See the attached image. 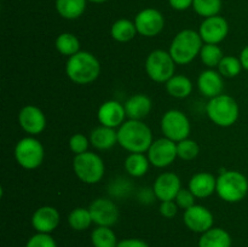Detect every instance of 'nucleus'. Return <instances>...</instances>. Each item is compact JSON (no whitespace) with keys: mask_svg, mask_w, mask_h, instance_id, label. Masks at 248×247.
Instances as JSON below:
<instances>
[{"mask_svg":"<svg viewBox=\"0 0 248 247\" xmlns=\"http://www.w3.org/2000/svg\"><path fill=\"white\" fill-rule=\"evenodd\" d=\"M229 33V23L224 17L213 16L205 18L200 24L199 34L202 39L203 44H216L218 45L225 40Z\"/></svg>","mask_w":248,"mask_h":247,"instance_id":"13","label":"nucleus"},{"mask_svg":"<svg viewBox=\"0 0 248 247\" xmlns=\"http://www.w3.org/2000/svg\"><path fill=\"white\" fill-rule=\"evenodd\" d=\"M61 222L60 212L53 206H43L34 211L31 216V225L36 232L51 234L58 228Z\"/></svg>","mask_w":248,"mask_h":247,"instance_id":"17","label":"nucleus"},{"mask_svg":"<svg viewBox=\"0 0 248 247\" xmlns=\"http://www.w3.org/2000/svg\"><path fill=\"white\" fill-rule=\"evenodd\" d=\"M161 131L164 137L178 143L189 138L191 131L190 121L183 111L178 109L167 110L161 118Z\"/></svg>","mask_w":248,"mask_h":247,"instance_id":"9","label":"nucleus"},{"mask_svg":"<svg viewBox=\"0 0 248 247\" xmlns=\"http://www.w3.org/2000/svg\"><path fill=\"white\" fill-rule=\"evenodd\" d=\"M45 150L43 144L34 136H28L17 142L15 147V159L26 170H35L43 164Z\"/></svg>","mask_w":248,"mask_h":247,"instance_id":"8","label":"nucleus"},{"mask_svg":"<svg viewBox=\"0 0 248 247\" xmlns=\"http://www.w3.org/2000/svg\"><path fill=\"white\" fill-rule=\"evenodd\" d=\"M56 50L68 58L74 56L80 51V41L77 35L72 33H62L57 36L55 41Z\"/></svg>","mask_w":248,"mask_h":247,"instance_id":"28","label":"nucleus"},{"mask_svg":"<svg viewBox=\"0 0 248 247\" xmlns=\"http://www.w3.org/2000/svg\"><path fill=\"white\" fill-rule=\"evenodd\" d=\"M216 193L225 202H240L248 194L247 177L242 172L235 170L224 171L217 178Z\"/></svg>","mask_w":248,"mask_h":247,"instance_id":"4","label":"nucleus"},{"mask_svg":"<svg viewBox=\"0 0 248 247\" xmlns=\"http://www.w3.org/2000/svg\"><path fill=\"white\" fill-rule=\"evenodd\" d=\"M202 46L203 41L199 31L183 29L173 38L169 52L176 64L186 65L193 62L200 55Z\"/></svg>","mask_w":248,"mask_h":247,"instance_id":"3","label":"nucleus"},{"mask_svg":"<svg viewBox=\"0 0 248 247\" xmlns=\"http://www.w3.org/2000/svg\"><path fill=\"white\" fill-rule=\"evenodd\" d=\"M154 198H156V196H155V193L153 189H142L140 191V194H138V199L143 203H152Z\"/></svg>","mask_w":248,"mask_h":247,"instance_id":"42","label":"nucleus"},{"mask_svg":"<svg viewBox=\"0 0 248 247\" xmlns=\"http://www.w3.org/2000/svg\"><path fill=\"white\" fill-rule=\"evenodd\" d=\"M195 196H194V194L191 193L189 189H184L182 188L181 190H179V193L177 194L176 199H174V201H176V203L178 205L179 208H182V210H188V208H190L191 206L195 205Z\"/></svg>","mask_w":248,"mask_h":247,"instance_id":"37","label":"nucleus"},{"mask_svg":"<svg viewBox=\"0 0 248 247\" xmlns=\"http://www.w3.org/2000/svg\"><path fill=\"white\" fill-rule=\"evenodd\" d=\"M182 189L181 178L173 172H164L155 179L153 190L160 201L174 200Z\"/></svg>","mask_w":248,"mask_h":247,"instance_id":"18","label":"nucleus"},{"mask_svg":"<svg viewBox=\"0 0 248 247\" xmlns=\"http://www.w3.org/2000/svg\"><path fill=\"white\" fill-rule=\"evenodd\" d=\"M145 72L153 81L166 84L174 75L176 62L169 51L154 50L145 60Z\"/></svg>","mask_w":248,"mask_h":247,"instance_id":"7","label":"nucleus"},{"mask_svg":"<svg viewBox=\"0 0 248 247\" xmlns=\"http://www.w3.org/2000/svg\"><path fill=\"white\" fill-rule=\"evenodd\" d=\"M150 165L157 169H165L174 162L178 157L177 154V143L166 137L155 139L147 152Z\"/></svg>","mask_w":248,"mask_h":247,"instance_id":"10","label":"nucleus"},{"mask_svg":"<svg viewBox=\"0 0 248 247\" xmlns=\"http://www.w3.org/2000/svg\"><path fill=\"white\" fill-rule=\"evenodd\" d=\"M199 153H200V147L196 140L186 138V139L177 143V154H178L179 159L184 160V161H191V160L196 159Z\"/></svg>","mask_w":248,"mask_h":247,"instance_id":"34","label":"nucleus"},{"mask_svg":"<svg viewBox=\"0 0 248 247\" xmlns=\"http://www.w3.org/2000/svg\"><path fill=\"white\" fill-rule=\"evenodd\" d=\"M126 115L130 120H140L147 118L153 108L152 99L144 93H136L128 97L127 101L124 103Z\"/></svg>","mask_w":248,"mask_h":247,"instance_id":"21","label":"nucleus"},{"mask_svg":"<svg viewBox=\"0 0 248 247\" xmlns=\"http://www.w3.org/2000/svg\"><path fill=\"white\" fill-rule=\"evenodd\" d=\"M217 178L210 172H199L189 181L188 189L198 199H206L216 193Z\"/></svg>","mask_w":248,"mask_h":247,"instance_id":"20","label":"nucleus"},{"mask_svg":"<svg viewBox=\"0 0 248 247\" xmlns=\"http://www.w3.org/2000/svg\"><path fill=\"white\" fill-rule=\"evenodd\" d=\"M166 90L170 96L174 97V98H186L193 92V82L186 75L174 74L166 82Z\"/></svg>","mask_w":248,"mask_h":247,"instance_id":"25","label":"nucleus"},{"mask_svg":"<svg viewBox=\"0 0 248 247\" xmlns=\"http://www.w3.org/2000/svg\"><path fill=\"white\" fill-rule=\"evenodd\" d=\"M206 113L210 120L219 127H230L237 121L240 108L235 98L229 94H219L208 101Z\"/></svg>","mask_w":248,"mask_h":247,"instance_id":"5","label":"nucleus"},{"mask_svg":"<svg viewBox=\"0 0 248 247\" xmlns=\"http://www.w3.org/2000/svg\"><path fill=\"white\" fill-rule=\"evenodd\" d=\"M65 74L78 85H89L96 81L101 74V63L96 56L87 51H79L68 58Z\"/></svg>","mask_w":248,"mask_h":247,"instance_id":"2","label":"nucleus"},{"mask_svg":"<svg viewBox=\"0 0 248 247\" xmlns=\"http://www.w3.org/2000/svg\"><path fill=\"white\" fill-rule=\"evenodd\" d=\"M183 220L189 230L198 234H203L205 232L213 228L215 218L212 212L202 205H194L184 211Z\"/></svg>","mask_w":248,"mask_h":247,"instance_id":"14","label":"nucleus"},{"mask_svg":"<svg viewBox=\"0 0 248 247\" xmlns=\"http://www.w3.org/2000/svg\"><path fill=\"white\" fill-rule=\"evenodd\" d=\"M170 6L177 11H186L189 7H193L194 0H169Z\"/></svg>","mask_w":248,"mask_h":247,"instance_id":"41","label":"nucleus"},{"mask_svg":"<svg viewBox=\"0 0 248 247\" xmlns=\"http://www.w3.org/2000/svg\"><path fill=\"white\" fill-rule=\"evenodd\" d=\"M150 161L144 153H130L125 159V170L130 176L140 178L148 172Z\"/></svg>","mask_w":248,"mask_h":247,"instance_id":"27","label":"nucleus"},{"mask_svg":"<svg viewBox=\"0 0 248 247\" xmlns=\"http://www.w3.org/2000/svg\"><path fill=\"white\" fill-rule=\"evenodd\" d=\"M74 173L82 183L96 184L102 181L106 172V165L98 154L86 152L84 154L75 155L73 160Z\"/></svg>","mask_w":248,"mask_h":247,"instance_id":"6","label":"nucleus"},{"mask_svg":"<svg viewBox=\"0 0 248 247\" xmlns=\"http://www.w3.org/2000/svg\"><path fill=\"white\" fill-rule=\"evenodd\" d=\"M90 2H94V4H103V2L108 1V0H87Z\"/></svg>","mask_w":248,"mask_h":247,"instance_id":"44","label":"nucleus"},{"mask_svg":"<svg viewBox=\"0 0 248 247\" xmlns=\"http://www.w3.org/2000/svg\"><path fill=\"white\" fill-rule=\"evenodd\" d=\"M91 242L93 247H116L119 241L110 227H97L91 232Z\"/></svg>","mask_w":248,"mask_h":247,"instance_id":"29","label":"nucleus"},{"mask_svg":"<svg viewBox=\"0 0 248 247\" xmlns=\"http://www.w3.org/2000/svg\"><path fill=\"white\" fill-rule=\"evenodd\" d=\"M154 142L149 126L140 120H130L118 128V144L128 153H147Z\"/></svg>","mask_w":248,"mask_h":247,"instance_id":"1","label":"nucleus"},{"mask_svg":"<svg viewBox=\"0 0 248 247\" xmlns=\"http://www.w3.org/2000/svg\"><path fill=\"white\" fill-rule=\"evenodd\" d=\"M90 138L82 133H75L70 137L69 139V149L74 153L75 155L84 154V153L89 152V145H90Z\"/></svg>","mask_w":248,"mask_h":247,"instance_id":"35","label":"nucleus"},{"mask_svg":"<svg viewBox=\"0 0 248 247\" xmlns=\"http://www.w3.org/2000/svg\"><path fill=\"white\" fill-rule=\"evenodd\" d=\"M90 142L98 150L111 149L118 143V130L107 126H98L92 130Z\"/></svg>","mask_w":248,"mask_h":247,"instance_id":"22","label":"nucleus"},{"mask_svg":"<svg viewBox=\"0 0 248 247\" xmlns=\"http://www.w3.org/2000/svg\"><path fill=\"white\" fill-rule=\"evenodd\" d=\"M137 34L138 31L137 28H136L135 22L126 18L115 21L110 28L111 38L118 41V43H128V41L133 40Z\"/></svg>","mask_w":248,"mask_h":247,"instance_id":"26","label":"nucleus"},{"mask_svg":"<svg viewBox=\"0 0 248 247\" xmlns=\"http://www.w3.org/2000/svg\"><path fill=\"white\" fill-rule=\"evenodd\" d=\"M68 223H69L70 228L75 232H84L91 227L93 220H92L89 208L77 207L68 216Z\"/></svg>","mask_w":248,"mask_h":247,"instance_id":"30","label":"nucleus"},{"mask_svg":"<svg viewBox=\"0 0 248 247\" xmlns=\"http://www.w3.org/2000/svg\"><path fill=\"white\" fill-rule=\"evenodd\" d=\"M222 5V0H194L193 9L199 16L208 18L219 15Z\"/></svg>","mask_w":248,"mask_h":247,"instance_id":"32","label":"nucleus"},{"mask_svg":"<svg viewBox=\"0 0 248 247\" xmlns=\"http://www.w3.org/2000/svg\"><path fill=\"white\" fill-rule=\"evenodd\" d=\"M116 247H149V245L142 239L131 237V239H124L121 241H119Z\"/></svg>","mask_w":248,"mask_h":247,"instance_id":"40","label":"nucleus"},{"mask_svg":"<svg viewBox=\"0 0 248 247\" xmlns=\"http://www.w3.org/2000/svg\"><path fill=\"white\" fill-rule=\"evenodd\" d=\"M178 205L176 203V201H161L160 203V215L165 218H173L174 216L178 213Z\"/></svg>","mask_w":248,"mask_h":247,"instance_id":"38","label":"nucleus"},{"mask_svg":"<svg viewBox=\"0 0 248 247\" xmlns=\"http://www.w3.org/2000/svg\"><path fill=\"white\" fill-rule=\"evenodd\" d=\"M120 184H121V178L114 181L110 185V194H113V195H115V196H123L130 191L131 184H130V181H128V179H126L123 186H121Z\"/></svg>","mask_w":248,"mask_h":247,"instance_id":"39","label":"nucleus"},{"mask_svg":"<svg viewBox=\"0 0 248 247\" xmlns=\"http://www.w3.org/2000/svg\"><path fill=\"white\" fill-rule=\"evenodd\" d=\"M232 235L223 228H211L201 234L198 247H232Z\"/></svg>","mask_w":248,"mask_h":247,"instance_id":"23","label":"nucleus"},{"mask_svg":"<svg viewBox=\"0 0 248 247\" xmlns=\"http://www.w3.org/2000/svg\"><path fill=\"white\" fill-rule=\"evenodd\" d=\"M19 126L29 136L40 135L46 127V116L40 108L33 104L24 106L18 113Z\"/></svg>","mask_w":248,"mask_h":247,"instance_id":"15","label":"nucleus"},{"mask_svg":"<svg viewBox=\"0 0 248 247\" xmlns=\"http://www.w3.org/2000/svg\"><path fill=\"white\" fill-rule=\"evenodd\" d=\"M136 28L138 34L145 38H153L159 35L165 28V17L159 10L148 7L137 14L135 18Z\"/></svg>","mask_w":248,"mask_h":247,"instance_id":"11","label":"nucleus"},{"mask_svg":"<svg viewBox=\"0 0 248 247\" xmlns=\"http://www.w3.org/2000/svg\"><path fill=\"white\" fill-rule=\"evenodd\" d=\"M26 247H57V242L51 234L36 232L27 241Z\"/></svg>","mask_w":248,"mask_h":247,"instance_id":"36","label":"nucleus"},{"mask_svg":"<svg viewBox=\"0 0 248 247\" xmlns=\"http://www.w3.org/2000/svg\"><path fill=\"white\" fill-rule=\"evenodd\" d=\"M217 69L223 77H236L244 68L240 58L234 56H224Z\"/></svg>","mask_w":248,"mask_h":247,"instance_id":"33","label":"nucleus"},{"mask_svg":"<svg viewBox=\"0 0 248 247\" xmlns=\"http://www.w3.org/2000/svg\"><path fill=\"white\" fill-rule=\"evenodd\" d=\"M239 58H240V61H241L242 68H244L245 70H248V45L245 46V47L242 48Z\"/></svg>","mask_w":248,"mask_h":247,"instance_id":"43","label":"nucleus"},{"mask_svg":"<svg viewBox=\"0 0 248 247\" xmlns=\"http://www.w3.org/2000/svg\"><path fill=\"white\" fill-rule=\"evenodd\" d=\"M87 0H56V10L64 19H77L84 15Z\"/></svg>","mask_w":248,"mask_h":247,"instance_id":"24","label":"nucleus"},{"mask_svg":"<svg viewBox=\"0 0 248 247\" xmlns=\"http://www.w3.org/2000/svg\"><path fill=\"white\" fill-rule=\"evenodd\" d=\"M199 56H200L201 62L208 69H215V68H218L220 61L224 57V53L222 48L216 44H203Z\"/></svg>","mask_w":248,"mask_h":247,"instance_id":"31","label":"nucleus"},{"mask_svg":"<svg viewBox=\"0 0 248 247\" xmlns=\"http://www.w3.org/2000/svg\"><path fill=\"white\" fill-rule=\"evenodd\" d=\"M92 220L97 227H113L119 220V208L114 201L98 198L89 207Z\"/></svg>","mask_w":248,"mask_h":247,"instance_id":"12","label":"nucleus"},{"mask_svg":"<svg viewBox=\"0 0 248 247\" xmlns=\"http://www.w3.org/2000/svg\"><path fill=\"white\" fill-rule=\"evenodd\" d=\"M126 110L125 106L121 104L120 102L114 101H106L101 104L97 111V118H98L99 124L102 126L111 128H119L126 119Z\"/></svg>","mask_w":248,"mask_h":247,"instance_id":"16","label":"nucleus"},{"mask_svg":"<svg viewBox=\"0 0 248 247\" xmlns=\"http://www.w3.org/2000/svg\"><path fill=\"white\" fill-rule=\"evenodd\" d=\"M199 91L207 98H213L223 93L224 80L220 73L215 69H206L200 73L198 77Z\"/></svg>","mask_w":248,"mask_h":247,"instance_id":"19","label":"nucleus"}]
</instances>
